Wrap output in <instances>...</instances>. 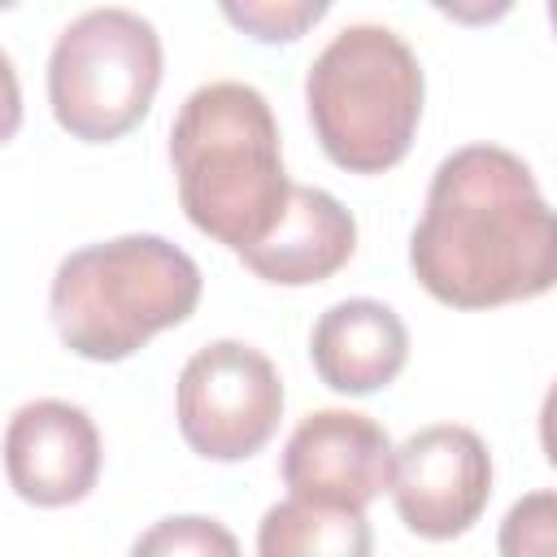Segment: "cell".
I'll return each instance as SVG.
<instances>
[{"instance_id":"277c9868","label":"cell","mask_w":557,"mask_h":557,"mask_svg":"<svg viewBox=\"0 0 557 557\" xmlns=\"http://www.w3.org/2000/svg\"><path fill=\"white\" fill-rule=\"evenodd\" d=\"M422 96L426 78L413 48L379 22L331 35L305 74L313 135L348 174H383L409 152Z\"/></svg>"},{"instance_id":"9a60e30c","label":"cell","mask_w":557,"mask_h":557,"mask_svg":"<svg viewBox=\"0 0 557 557\" xmlns=\"http://www.w3.org/2000/svg\"><path fill=\"white\" fill-rule=\"evenodd\" d=\"M326 0H226L222 4V17L235 22L239 30L257 35L261 44H287V39H300L318 17H326Z\"/></svg>"},{"instance_id":"7c38bea8","label":"cell","mask_w":557,"mask_h":557,"mask_svg":"<svg viewBox=\"0 0 557 557\" xmlns=\"http://www.w3.org/2000/svg\"><path fill=\"white\" fill-rule=\"evenodd\" d=\"M257 557H374L366 509H335L287 496L257 527Z\"/></svg>"},{"instance_id":"30bf717a","label":"cell","mask_w":557,"mask_h":557,"mask_svg":"<svg viewBox=\"0 0 557 557\" xmlns=\"http://www.w3.org/2000/svg\"><path fill=\"white\" fill-rule=\"evenodd\" d=\"M309 357L326 387H335L344 396H370L405 370L409 331L392 305L352 296V300L331 305L313 322Z\"/></svg>"},{"instance_id":"8fae6325","label":"cell","mask_w":557,"mask_h":557,"mask_svg":"<svg viewBox=\"0 0 557 557\" xmlns=\"http://www.w3.org/2000/svg\"><path fill=\"white\" fill-rule=\"evenodd\" d=\"M357 248V222L352 213L322 187H300L292 191V205L283 213V222L248 252H239V261L278 287H309L331 278L339 265H348Z\"/></svg>"},{"instance_id":"9c48e42d","label":"cell","mask_w":557,"mask_h":557,"mask_svg":"<svg viewBox=\"0 0 557 557\" xmlns=\"http://www.w3.org/2000/svg\"><path fill=\"white\" fill-rule=\"evenodd\" d=\"M100 431L83 405L44 396L13 409L4 426L9 487L44 509L83 500L100 479Z\"/></svg>"},{"instance_id":"5b68a950","label":"cell","mask_w":557,"mask_h":557,"mask_svg":"<svg viewBox=\"0 0 557 557\" xmlns=\"http://www.w3.org/2000/svg\"><path fill=\"white\" fill-rule=\"evenodd\" d=\"M161 87V35L135 9H87L61 26L48 52V104L83 144L122 139L144 122Z\"/></svg>"},{"instance_id":"2e32d148","label":"cell","mask_w":557,"mask_h":557,"mask_svg":"<svg viewBox=\"0 0 557 557\" xmlns=\"http://www.w3.org/2000/svg\"><path fill=\"white\" fill-rule=\"evenodd\" d=\"M540 444H544V457L557 466V383L544 392V405H540Z\"/></svg>"},{"instance_id":"6da1fadb","label":"cell","mask_w":557,"mask_h":557,"mask_svg":"<svg viewBox=\"0 0 557 557\" xmlns=\"http://www.w3.org/2000/svg\"><path fill=\"white\" fill-rule=\"evenodd\" d=\"M418 283L453 309H496L557 287V209L531 165L496 144L448 152L409 235Z\"/></svg>"},{"instance_id":"ba28073f","label":"cell","mask_w":557,"mask_h":557,"mask_svg":"<svg viewBox=\"0 0 557 557\" xmlns=\"http://www.w3.org/2000/svg\"><path fill=\"white\" fill-rule=\"evenodd\" d=\"M396 448L387 431L357 409H313L283 444V483L296 500L366 509L392 492Z\"/></svg>"},{"instance_id":"7a4b0ae2","label":"cell","mask_w":557,"mask_h":557,"mask_svg":"<svg viewBox=\"0 0 557 557\" xmlns=\"http://www.w3.org/2000/svg\"><path fill=\"white\" fill-rule=\"evenodd\" d=\"M170 161L187 222L231 252L257 248L296 191L270 100L235 78L205 83L183 100L170 126Z\"/></svg>"},{"instance_id":"3957f363","label":"cell","mask_w":557,"mask_h":557,"mask_svg":"<svg viewBox=\"0 0 557 557\" xmlns=\"http://www.w3.org/2000/svg\"><path fill=\"white\" fill-rule=\"evenodd\" d=\"M200 265L165 235H117L70 252L48 287L61 344L87 361H122L191 318Z\"/></svg>"},{"instance_id":"4fadbf2b","label":"cell","mask_w":557,"mask_h":557,"mask_svg":"<svg viewBox=\"0 0 557 557\" xmlns=\"http://www.w3.org/2000/svg\"><path fill=\"white\" fill-rule=\"evenodd\" d=\"M131 557H239V540L218 518L170 513L131 544Z\"/></svg>"},{"instance_id":"8992f818","label":"cell","mask_w":557,"mask_h":557,"mask_svg":"<svg viewBox=\"0 0 557 557\" xmlns=\"http://www.w3.org/2000/svg\"><path fill=\"white\" fill-rule=\"evenodd\" d=\"M174 413L191 453L209 461H244L278 431L283 379L261 348L244 339H213L178 370Z\"/></svg>"},{"instance_id":"52a82bcc","label":"cell","mask_w":557,"mask_h":557,"mask_svg":"<svg viewBox=\"0 0 557 557\" xmlns=\"http://www.w3.org/2000/svg\"><path fill=\"white\" fill-rule=\"evenodd\" d=\"M492 496L487 444L457 422H435L413 431L396 448L392 500L400 522L422 540L466 535Z\"/></svg>"},{"instance_id":"5bb4252c","label":"cell","mask_w":557,"mask_h":557,"mask_svg":"<svg viewBox=\"0 0 557 557\" xmlns=\"http://www.w3.org/2000/svg\"><path fill=\"white\" fill-rule=\"evenodd\" d=\"M500 557H557V492H527L509 505L496 531Z\"/></svg>"},{"instance_id":"e0dca14e","label":"cell","mask_w":557,"mask_h":557,"mask_svg":"<svg viewBox=\"0 0 557 557\" xmlns=\"http://www.w3.org/2000/svg\"><path fill=\"white\" fill-rule=\"evenodd\" d=\"M548 22H553V30H557V0L548 4Z\"/></svg>"}]
</instances>
